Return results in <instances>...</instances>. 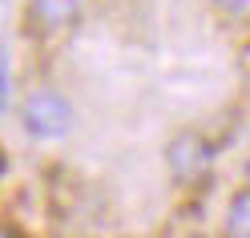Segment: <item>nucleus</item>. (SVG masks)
Instances as JSON below:
<instances>
[{
    "mask_svg": "<svg viewBox=\"0 0 250 238\" xmlns=\"http://www.w3.org/2000/svg\"><path fill=\"white\" fill-rule=\"evenodd\" d=\"M21 130L33 141H61L73 130V101L61 89H33L21 97Z\"/></svg>",
    "mask_w": 250,
    "mask_h": 238,
    "instance_id": "nucleus-1",
    "label": "nucleus"
},
{
    "mask_svg": "<svg viewBox=\"0 0 250 238\" xmlns=\"http://www.w3.org/2000/svg\"><path fill=\"white\" fill-rule=\"evenodd\" d=\"M210 162H214V150H210V141L194 133V130H182L169 137V146H166V166L169 173H174V182L182 186H190L198 178H206L210 173Z\"/></svg>",
    "mask_w": 250,
    "mask_h": 238,
    "instance_id": "nucleus-2",
    "label": "nucleus"
},
{
    "mask_svg": "<svg viewBox=\"0 0 250 238\" xmlns=\"http://www.w3.org/2000/svg\"><path fill=\"white\" fill-rule=\"evenodd\" d=\"M0 238H17V234H12V230H8V226H0Z\"/></svg>",
    "mask_w": 250,
    "mask_h": 238,
    "instance_id": "nucleus-7",
    "label": "nucleus"
},
{
    "mask_svg": "<svg viewBox=\"0 0 250 238\" xmlns=\"http://www.w3.org/2000/svg\"><path fill=\"white\" fill-rule=\"evenodd\" d=\"M85 0H28V21H33L44 37L65 33V28L81 17Z\"/></svg>",
    "mask_w": 250,
    "mask_h": 238,
    "instance_id": "nucleus-3",
    "label": "nucleus"
},
{
    "mask_svg": "<svg viewBox=\"0 0 250 238\" xmlns=\"http://www.w3.org/2000/svg\"><path fill=\"white\" fill-rule=\"evenodd\" d=\"M246 226H250V194L238 190L230 202V218H226V234L230 238H246Z\"/></svg>",
    "mask_w": 250,
    "mask_h": 238,
    "instance_id": "nucleus-4",
    "label": "nucleus"
},
{
    "mask_svg": "<svg viewBox=\"0 0 250 238\" xmlns=\"http://www.w3.org/2000/svg\"><path fill=\"white\" fill-rule=\"evenodd\" d=\"M8 101V65H4V53H0V109Z\"/></svg>",
    "mask_w": 250,
    "mask_h": 238,
    "instance_id": "nucleus-6",
    "label": "nucleus"
},
{
    "mask_svg": "<svg viewBox=\"0 0 250 238\" xmlns=\"http://www.w3.org/2000/svg\"><path fill=\"white\" fill-rule=\"evenodd\" d=\"M218 4H222V12H226V17L242 21V17H246V8H250V0H218Z\"/></svg>",
    "mask_w": 250,
    "mask_h": 238,
    "instance_id": "nucleus-5",
    "label": "nucleus"
}]
</instances>
